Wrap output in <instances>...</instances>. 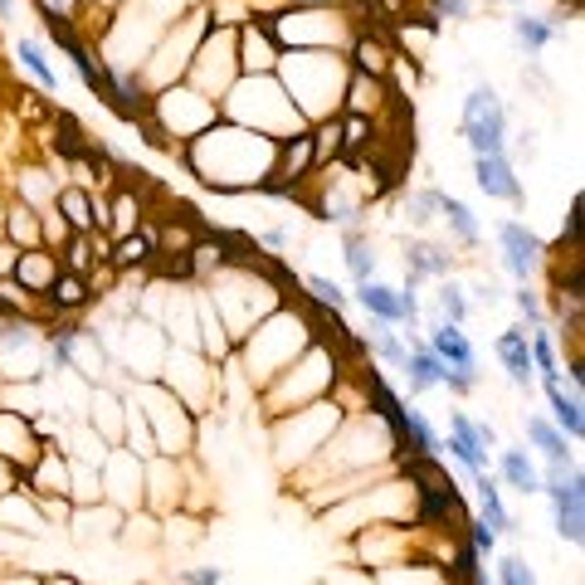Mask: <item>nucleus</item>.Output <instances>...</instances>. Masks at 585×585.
I'll use <instances>...</instances> for the list:
<instances>
[{"instance_id":"43","label":"nucleus","mask_w":585,"mask_h":585,"mask_svg":"<svg viewBox=\"0 0 585 585\" xmlns=\"http://www.w3.org/2000/svg\"><path fill=\"white\" fill-rule=\"evenodd\" d=\"M439 312H444V322H459V328H464L468 312H474V302H468V288L454 284V278H439Z\"/></svg>"},{"instance_id":"42","label":"nucleus","mask_w":585,"mask_h":585,"mask_svg":"<svg viewBox=\"0 0 585 585\" xmlns=\"http://www.w3.org/2000/svg\"><path fill=\"white\" fill-rule=\"evenodd\" d=\"M54 190H59V181H49V172H40V166H25V172H20V200H25L30 210H49Z\"/></svg>"},{"instance_id":"20","label":"nucleus","mask_w":585,"mask_h":585,"mask_svg":"<svg viewBox=\"0 0 585 585\" xmlns=\"http://www.w3.org/2000/svg\"><path fill=\"white\" fill-rule=\"evenodd\" d=\"M390 59H396V49L386 44V35H376V30H366V25L352 35V44H346V69L352 74H366V78H380V84H386Z\"/></svg>"},{"instance_id":"56","label":"nucleus","mask_w":585,"mask_h":585,"mask_svg":"<svg viewBox=\"0 0 585 585\" xmlns=\"http://www.w3.org/2000/svg\"><path fill=\"white\" fill-rule=\"evenodd\" d=\"M288 5H346V0H288Z\"/></svg>"},{"instance_id":"18","label":"nucleus","mask_w":585,"mask_h":585,"mask_svg":"<svg viewBox=\"0 0 585 585\" xmlns=\"http://www.w3.org/2000/svg\"><path fill=\"white\" fill-rule=\"evenodd\" d=\"M424 346L444 362V371H459V376H474L478 380V352H474V336H468L459 322H434Z\"/></svg>"},{"instance_id":"36","label":"nucleus","mask_w":585,"mask_h":585,"mask_svg":"<svg viewBox=\"0 0 585 585\" xmlns=\"http://www.w3.org/2000/svg\"><path fill=\"white\" fill-rule=\"evenodd\" d=\"M527 439H532V449L547 459V464H566V459H571L566 434H561L547 415H527Z\"/></svg>"},{"instance_id":"5","label":"nucleus","mask_w":585,"mask_h":585,"mask_svg":"<svg viewBox=\"0 0 585 585\" xmlns=\"http://www.w3.org/2000/svg\"><path fill=\"white\" fill-rule=\"evenodd\" d=\"M336 376H342V362H336V352L318 336L284 376L268 380V386L258 390V405H264L268 420H274V415H288V410H302V405H312V400H328L336 390Z\"/></svg>"},{"instance_id":"33","label":"nucleus","mask_w":585,"mask_h":585,"mask_svg":"<svg viewBox=\"0 0 585 585\" xmlns=\"http://www.w3.org/2000/svg\"><path fill=\"white\" fill-rule=\"evenodd\" d=\"M0 240L15 244V250H40L44 244V230H40V210H30L25 200L5 210V224H0Z\"/></svg>"},{"instance_id":"13","label":"nucleus","mask_w":585,"mask_h":585,"mask_svg":"<svg viewBox=\"0 0 585 585\" xmlns=\"http://www.w3.org/2000/svg\"><path fill=\"white\" fill-rule=\"evenodd\" d=\"M459 132H464L468 152L474 156H498L508 152V108H503V98L493 93L488 84H478L474 93L464 98V112H459Z\"/></svg>"},{"instance_id":"1","label":"nucleus","mask_w":585,"mask_h":585,"mask_svg":"<svg viewBox=\"0 0 585 585\" xmlns=\"http://www.w3.org/2000/svg\"><path fill=\"white\" fill-rule=\"evenodd\" d=\"M181 166L216 196H258V186L274 176L278 142L258 137V132L240 128V122H210L200 137L176 146Z\"/></svg>"},{"instance_id":"7","label":"nucleus","mask_w":585,"mask_h":585,"mask_svg":"<svg viewBox=\"0 0 585 585\" xmlns=\"http://www.w3.org/2000/svg\"><path fill=\"white\" fill-rule=\"evenodd\" d=\"M346 420V410L328 400H312L302 410H288V415H274V449H278V468H308L312 459L322 454V444L336 434V424Z\"/></svg>"},{"instance_id":"12","label":"nucleus","mask_w":585,"mask_h":585,"mask_svg":"<svg viewBox=\"0 0 585 585\" xmlns=\"http://www.w3.org/2000/svg\"><path fill=\"white\" fill-rule=\"evenodd\" d=\"M542 493L551 498V517H556V537L571 547L585 542V468L576 459L566 464H547Z\"/></svg>"},{"instance_id":"45","label":"nucleus","mask_w":585,"mask_h":585,"mask_svg":"<svg viewBox=\"0 0 585 585\" xmlns=\"http://www.w3.org/2000/svg\"><path fill=\"white\" fill-rule=\"evenodd\" d=\"M439 196H444V190H434V186L410 190V196H405V216H410L415 230H430V224L439 220Z\"/></svg>"},{"instance_id":"50","label":"nucleus","mask_w":585,"mask_h":585,"mask_svg":"<svg viewBox=\"0 0 585 585\" xmlns=\"http://www.w3.org/2000/svg\"><path fill=\"white\" fill-rule=\"evenodd\" d=\"M459 527H464V542L474 547L478 556H493V551H498V532H493V527L483 522V517H464Z\"/></svg>"},{"instance_id":"27","label":"nucleus","mask_w":585,"mask_h":585,"mask_svg":"<svg viewBox=\"0 0 585 585\" xmlns=\"http://www.w3.org/2000/svg\"><path fill=\"white\" fill-rule=\"evenodd\" d=\"M493 352H498V362L503 371H508V380L512 386H532L537 380V371H532V352H527V328H508V332H498V342H493Z\"/></svg>"},{"instance_id":"34","label":"nucleus","mask_w":585,"mask_h":585,"mask_svg":"<svg viewBox=\"0 0 585 585\" xmlns=\"http://www.w3.org/2000/svg\"><path fill=\"white\" fill-rule=\"evenodd\" d=\"M439 220H444V230L454 234V244H464V250H478V240H483V224H478V216L464 206V200H454V196H439Z\"/></svg>"},{"instance_id":"24","label":"nucleus","mask_w":585,"mask_h":585,"mask_svg":"<svg viewBox=\"0 0 585 585\" xmlns=\"http://www.w3.org/2000/svg\"><path fill=\"white\" fill-rule=\"evenodd\" d=\"M405 274L415 284H424V278H454V254H449V244L410 240L405 244Z\"/></svg>"},{"instance_id":"9","label":"nucleus","mask_w":585,"mask_h":585,"mask_svg":"<svg viewBox=\"0 0 585 585\" xmlns=\"http://www.w3.org/2000/svg\"><path fill=\"white\" fill-rule=\"evenodd\" d=\"M128 400L142 410L146 430H152L156 449H162L166 459H186L190 449H196V420L200 415H190L162 380H137V386L128 390Z\"/></svg>"},{"instance_id":"38","label":"nucleus","mask_w":585,"mask_h":585,"mask_svg":"<svg viewBox=\"0 0 585 585\" xmlns=\"http://www.w3.org/2000/svg\"><path fill=\"white\" fill-rule=\"evenodd\" d=\"M142 200H137V190H112V200H108V224L103 230L118 240V234H132L142 224Z\"/></svg>"},{"instance_id":"51","label":"nucleus","mask_w":585,"mask_h":585,"mask_svg":"<svg viewBox=\"0 0 585 585\" xmlns=\"http://www.w3.org/2000/svg\"><path fill=\"white\" fill-rule=\"evenodd\" d=\"M220 581H224L220 566H190L186 571V585H220Z\"/></svg>"},{"instance_id":"31","label":"nucleus","mask_w":585,"mask_h":585,"mask_svg":"<svg viewBox=\"0 0 585 585\" xmlns=\"http://www.w3.org/2000/svg\"><path fill=\"white\" fill-rule=\"evenodd\" d=\"M439 380H444V362H439L424 342H415L410 362H405V390L420 400V396H430V390H439Z\"/></svg>"},{"instance_id":"2","label":"nucleus","mask_w":585,"mask_h":585,"mask_svg":"<svg viewBox=\"0 0 585 585\" xmlns=\"http://www.w3.org/2000/svg\"><path fill=\"white\" fill-rule=\"evenodd\" d=\"M312 342H318V332H312V322L302 318L292 302H278L268 318H258L254 328L234 342V352L244 356V376H250L254 396L268 386V380L284 376V371L298 362Z\"/></svg>"},{"instance_id":"30","label":"nucleus","mask_w":585,"mask_h":585,"mask_svg":"<svg viewBox=\"0 0 585 585\" xmlns=\"http://www.w3.org/2000/svg\"><path fill=\"white\" fill-rule=\"evenodd\" d=\"M54 210H59L64 220H69L74 234H93L98 230V216H93V190L64 181L59 190H54Z\"/></svg>"},{"instance_id":"19","label":"nucleus","mask_w":585,"mask_h":585,"mask_svg":"<svg viewBox=\"0 0 585 585\" xmlns=\"http://www.w3.org/2000/svg\"><path fill=\"white\" fill-rule=\"evenodd\" d=\"M474 186L488 200H508V206H522V181H517V166H512L508 152L474 156Z\"/></svg>"},{"instance_id":"16","label":"nucleus","mask_w":585,"mask_h":585,"mask_svg":"<svg viewBox=\"0 0 585 585\" xmlns=\"http://www.w3.org/2000/svg\"><path fill=\"white\" fill-rule=\"evenodd\" d=\"M234 59H240V74H250V78L278 69V59H284V44L274 40L268 20L244 15L240 25H234Z\"/></svg>"},{"instance_id":"23","label":"nucleus","mask_w":585,"mask_h":585,"mask_svg":"<svg viewBox=\"0 0 585 585\" xmlns=\"http://www.w3.org/2000/svg\"><path fill=\"white\" fill-rule=\"evenodd\" d=\"M542 390H547V405H551L547 420L566 434V444H581V439H585V405H581V396H576V390H566L561 380H547Z\"/></svg>"},{"instance_id":"3","label":"nucleus","mask_w":585,"mask_h":585,"mask_svg":"<svg viewBox=\"0 0 585 585\" xmlns=\"http://www.w3.org/2000/svg\"><path fill=\"white\" fill-rule=\"evenodd\" d=\"M346 54L336 49H284L274 78L284 84V93L292 98V108L312 122L336 118L342 112V88H346Z\"/></svg>"},{"instance_id":"49","label":"nucleus","mask_w":585,"mask_h":585,"mask_svg":"<svg viewBox=\"0 0 585 585\" xmlns=\"http://www.w3.org/2000/svg\"><path fill=\"white\" fill-rule=\"evenodd\" d=\"M512 308L522 312V322H527V328H542V322H547L542 292H532V284H517V292H512Z\"/></svg>"},{"instance_id":"55","label":"nucleus","mask_w":585,"mask_h":585,"mask_svg":"<svg viewBox=\"0 0 585 585\" xmlns=\"http://www.w3.org/2000/svg\"><path fill=\"white\" fill-rule=\"evenodd\" d=\"M15 20V0H0V25H10Z\"/></svg>"},{"instance_id":"54","label":"nucleus","mask_w":585,"mask_h":585,"mask_svg":"<svg viewBox=\"0 0 585 585\" xmlns=\"http://www.w3.org/2000/svg\"><path fill=\"white\" fill-rule=\"evenodd\" d=\"M78 5H84V0H35V10H54V15H69V20Z\"/></svg>"},{"instance_id":"44","label":"nucleus","mask_w":585,"mask_h":585,"mask_svg":"<svg viewBox=\"0 0 585 585\" xmlns=\"http://www.w3.org/2000/svg\"><path fill=\"white\" fill-rule=\"evenodd\" d=\"M59 264L69 268V274H93L98 268V254H93V234H69V244L59 250Z\"/></svg>"},{"instance_id":"6","label":"nucleus","mask_w":585,"mask_h":585,"mask_svg":"<svg viewBox=\"0 0 585 585\" xmlns=\"http://www.w3.org/2000/svg\"><path fill=\"white\" fill-rule=\"evenodd\" d=\"M268 30H274V40L284 44V49L346 54V44H352V35L362 30V20H356V10H346V5H288L268 20Z\"/></svg>"},{"instance_id":"58","label":"nucleus","mask_w":585,"mask_h":585,"mask_svg":"<svg viewBox=\"0 0 585 585\" xmlns=\"http://www.w3.org/2000/svg\"><path fill=\"white\" fill-rule=\"evenodd\" d=\"M468 585H493V581H488V576H474V581H468Z\"/></svg>"},{"instance_id":"40","label":"nucleus","mask_w":585,"mask_h":585,"mask_svg":"<svg viewBox=\"0 0 585 585\" xmlns=\"http://www.w3.org/2000/svg\"><path fill=\"white\" fill-rule=\"evenodd\" d=\"M366 352L371 356H380L386 366H396L405 371V362H410V346L400 342V332L396 328H386V322H371V332H366Z\"/></svg>"},{"instance_id":"15","label":"nucleus","mask_w":585,"mask_h":585,"mask_svg":"<svg viewBox=\"0 0 585 585\" xmlns=\"http://www.w3.org/2000/svg\"><path fill=\"white\" fill-rule=\"evenodd\" d=\"M98 478H103V503H112L118 512L142 508V459L132 449L112 444L108 459L98 464Z\"/></svg>"},{"instance_id":"47","label":"nucleus","mask_w":585,"mask_h":585,"mask_svg":"<svg viewBox=\"0 0 585 585\" xmlns=\"http://www.w3.org/2000/svg\"><path fill=\"white\" fill-rule=\"evenodd\" d=\"M302 288H308V298L318 302L322 312H342L346 308V292H342V284H332V278L308 274V278H302Z\"/></svg>"},{"instance_id":"4","label":"nucleus","mask_w":585,"mask_h":585,"mask_svg":"<svg viewBox=\"0 0 585 585\" xmlns=\"http://www.w3.org/2000/svg\"><path fill=\"white\" fill-rule=\"evenodd\" d=\"M220 118L224 122H240V128L258 132V137H274V142H288L298 132H308V118L292 108V98L284 93L274 74H240L230 84V93L220 98Z\"/></svg>"},{"instance_id":"17","label":"nucleus","mask_w":585,"mask_h":585,"mask_svg":"<svg viewBox=\"0 0 585 585\" xmlns=\"http://www.w3.org/2000/svg\"><path fill=\"white\" fill-rule=\"evenodd\" d=\"M498 250H503V268L517 278V284H532V274L542 268L547 244L527 230L522 220H503L498 224Z\"/></svg>"},{"instance_id":"10","label":"nucleus","mask_w":585,"mask_h":585,"mask_svg":"<svg viewBox=\"0 0 585 585\" xmlns=\"http://www.w3.org/2000/svg\"><path fill=\"white\" fill-rule=\"evenodd\" d=\"M146 122L162 128L166 137H176V146L200 137L210 122H220V103L206 93H196L190 84H172V88H156L152 93V108H146Z\"/></svg>"},{"instance_id":"57","label":"nucleus","mask_w":585,"mask_h":585,"mask_svg":"<svg viewBox=\"0 0 585 585\" xmlns=\"http://www.w3.org/2000/svg\"><path fill=\"white\" fill-rule=\"evenodd\" d=\"M40 585H78L74 576H40Z\"/></svg>"},{"instance_id":"53","label":"nucleus","mask_w":585,"mask_h":585,"mask_svg":"<svg viewBox=\"0 0 585 585\" xmlns=\"http://www.w3.org/2000/svg\"><path fill=\"white\" fill-rule=\"evenodd\" d=\"M258 244H264L268 254H284L288 250V230H264V234H258Z\"/></svg>"},{"instance_id":"41","label":"nucleus","mask_w":585,"mask_h":585,"mask_svg":"<svg viewBox=\"0 0 585 585\" xmlns=\"http://www.w3.org/2000/svg\"><path fill=\"white\" fill-rule=\"evenodd\" d=\"M342 250H346V274H352V284L376 278V250H371V240H366L362 230H346L342 234Z\"/></svg>"},{"instance_id":"28","label":"nucleus","mask_w":585,"mask_h":585,"mask_svg":"<svg viewBox=\"0 0 585 585\" xmlns=\"http://www.w3.org/2000/svg\"><path fill=\"white\" fill-rule=\"evenodd\" d=\"M386 98H390V88L380 84V78L346 74V88H342V112H356V118H380V112H386Z\"/></svg>"},{"instance_id":"21","label":"nucleus","mask_w":585,"mask_h":585,"mask_svg":"<svg viewBox=\"0 0 585 585\" xmlns=\"http://www.w3.org/2000/svg\"><path fill=\"white\" fill-rule=\"evenodd\" d=\"M59 268H64V264H59V254H54V250H44V244H40V250H20V254H15V268H10V278H15V284L40 302L44 292L54 288Z\"/></svg>"},{"instance_id":"35","label":"nucleus","mask_w":585,"mask_h":585,"mask_svg":"<svg viewBox=\"0 0 585 585\" xmlns=\"http://www.w3.org/2000/svg\"><path fill=\"white\" fill-rule=\"evenodd\" d=\"M15 59H20V69H25L44 88V93H59V69L49 64V54H44V44L35 35H20L15 40Z\"/></svg>"},{"instance_id":"52","label":"nucleus","mask_w":585,"mask_h":585,"mask_svg":"<svg viewBox=\"0 0 585 585\" xmlns=\"http://www.w3.org/2000/svg\"><path fill=\"white\" fill-rule=\"evenodd\" d=\"M468 292H474V298H468V302H478V308H493V302L503 298V288H498V284H474Z\"/></svg>"},{"instance_id":"26","label":"nucleus","mask_w":585,"mask_h":585,"mask_svg":"<svg viewBox=\"0 0 585 585\" xmlns=\"http://www.w3.org/2000/svg\"><path fill=\"white\" fill-rule=\"evenodd\" d=\"M566 35V20L561 15H512V40H517V49L527 54V59H537V54L547 49L551 40H561Z\"/></svg>"},{"instance_id":"37","label":"nucleus","mask_w":585,"mask_h":585,"mask_svg":"<svg viewBox=\"0 0 585 585\" xmlns=\"http://www.w3.org/2000/svg\"><path fill=\"white\" fill-rule=\"evenodd\" d=\"M336 128H342V162H356V156H366L371 142H376V118L336 112Z\"/></svg>"},{"instance_id":"22","label":"nucleus","mask_w":585,"mask_h":585,"mask_svg":"<svg viewBox=\"0 0 585 585\" xmlns=\"http://www.w3.org/2000/svg\"><path fill=\"white\" fill-rule=\"evenodd\" d=\"M498 478L508 483L512 493H522V498H537V493H542V468H537V459L517 444H498Z\"/></svg>"},{"instance_id":"25","label":"nucleus","mask_w":585,"mask_h":585,"mask_svg":"<svg viewBox=\"0 0 585 585\" xmlns=\"http://www.w3.org/2000/svg\"><path fill=\"white\" fill-rule=\"evenodd\" d=\"M44 308L54 312V318H78V312L93 302V284H88L84 274H69V268H59V278H54V288L44 292Z\"/></svg>"},{"instance_id":"48","label":"nucleus","mask_w":585,"mask_h":585,"mask_svg":"<svg viewBox=\"0 0 585 585\" xmlns=\"http://www.w3.org/2000/svg\"><path fill=\"white\" fill-rule=\"evenodd\" d=\"M493 585H542V581H537V571L527 566V556L508 551V556H498V581Z\"/></svg>"},{"instance_id":"39","label":"nucleus","mask_w":585,"mask_h":585,"mask_svg":"<svg viewBox=\"0 0 585 585\" xmlns=\"http://www.w3.org/2000/svg\"><path fill=\"white\" fill-rule=\"evenodd\" d=\"M527 352H532V371H537V376H542V386H547V380H561L556 336L547 332V322H542V328H532V332H527Z\"/></svg>"},{"instance_id":"29","label":"nucleus","mask_w":585,"mask_h":585,"mask_svg":"<svg viewBox=\"0 0 585 585\" xmlns=\"http://www.w3.org/2000/svg\"><path fill=\"white\" fill-rule=\"evenodd\" d=\"M356 302L366 308V318H371V322H386V328H400V322H405L400 288L380 284V278H366V284H356Z\"/></svg>"},{"instance_id":"46","label":"nucleus","mask_w":585,"mask_h":585,"mask_svg":"<svg viewBox=\"0 0 585 585\" xmlns=\"http://www.w3.org/2000/svg\"><path fill=\"white\" fill-rule=\"evenodd\" d=\"M478 10V0H424V25L430 30H439L444 25V20H468Z\"/></svg>"},{"instance_id":"8","label":"nucleus","mask_w":585,"mask_h":585,"mask_svg":"<svg viewBox=\"0 0 585 585\" xmlns=\"http://www.w3.org/2000/svg\"><path fill=\"white\" fill-rule=\"evenodd\" d=\"M206 30H210V5H190L186 15H176L172 25L162 30V40H156L152 49L137 59V74L146 78L152 93H156V88L181 84L190 59H196V49H200V40H206Z\"/></svg>"},{"instance_id":"11","label":"nucleus","mask_w":585,"mask_h":585,"mask_svg":"<svg viewBox=\"0 0 585 585\" xmlns=\"http://www.w3.org/2000/svg\"><path fill=\"white\" fill-rule=\"evenodd\" d=\"M240 78V59H234V25H216L210 20V30H206V40H200V49H196V59H190V69L181 84H190L196 93H206V98H220L230 93V84Z\"/></svg>"},{"instance_id":"14","label":"nucleus","mask_w":585,"mask_h":585,"mask_svg":"<svg viewBox=\"0 0 585 585\" xmlns=\"http://www.w3.org/2000/svg\"><path fill=\"white\" fill-rule=\"evenodd\" d=\"M444 449L459 459V468H464L468 478L474 474H488V454L498 449V430H493L488 420H474L468 410H454L449 415V439Z\"/></svg>"},{"instance_id":"32","label":"nucleus","mask_w":585,"mask_h":585,"mask_svg":"<svg viewBox=\"0 0 585 585\" xmlns=\"http://www.w3.org/2000/svg\"><path fill=\"white\" fill-rule=\"evenodd\" d=\"M474 488H478V517H483V522H488L498 537H512V532H517V522H512L508 503H503L498 478H493V474H474Z\"/></svg>"}]
</instances>
